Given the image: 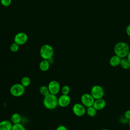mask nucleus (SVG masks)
Here are the masks:
<instances>
[{
  "label": "nucleus",
  "mask_w": 130,
  "mask_h": 130,
  "mask_svg": "<svg viewBox=\"0 0 130 130\" xmlns=\"http://www.w3.org/2000/svg\"><path fill=\"white\" fill-rule=\"evenodd\" d=\"M126 58L128 59V60L130 62V51H129V52H128V54H127V56H126Z\"/></svg>",
  "instance_id": "nucleus-28"
},
{
  "label": "nucleus",
  "mask_w": 130,
  "mask_h": 130,
  "mask_svg": "<svg viewBox=\"0 0 130 130\" xmlns=\"http://www.w3.org/2000/svg\"><path fill=\"white\" fill-rule=\"evenodd\" d=\"M121 58L116 55L112 56L109 60V63L112 67H116L120 65Z\"/></svg>",
  "instance_id": "nucleus-13"
},
{
  "label": "nucleus",
  "mask_w": 130,
  "mask_h": 130,
  "mask_svg": "<svg viewBox=\"0 0 130 130\" xmlns=\"http://www.w3.org/2000/svg\"><path fill=\"white\" fill-rule=\"evenodd\" d=\"M39 91H40V93L43 96H44V97L47 95L49 93H50L48 86H45V85L41 86L39 88Z\"/></svg>",
  "instance_id": "nucleus-19"
},
{
  "label": "nucleus",
  "mask_w": 130,
  "mask_h": 130,
  "mask_svg": "<svg viewBox=\"0 0 130 130\" xmlns=\"http://www.w3.org/2000/svg\"><path fill=\"white\" fill-rule=\"evenodd\" d=\"M98 110H96L93 106H90L87 107L86 109V113L87 114L91 117H94L97 114Z\"/></svg>",
  "instance_id": "nucleus-17"
},
{
  "label": "nucleus",
  "mask_w": 130,
  "mask_h": 130,
  "mask_svg": "<svg viewBox=\"0 0 130 130\" xmlns=\"http://www.w3.org/2000/svg\"><path fill=\"white\" fill-rule=\"evenodd\" d=\"M125 32L126 35L130 38V24H128L125 29Z\"/></svg>",
  "instance_id": "nucleus-26"
},
{
  "label": "nucleus",
  "mask_w": 130,
  "mask_h": 130,
  "mask_svg": "<svg viewBox=\"0 0 130 130\" xmlns=\"http://www.w3.org/2000/svg\"><path fill=\"white\" fill-rule=\"evenodd\" d=\"M13 124L8 120H3L0 122V130H11Z\"/></svg>",
  "instance_id": "nucleus-12"
},
{
  "label": "nucleus",
  "mask_w": 130,
  "mask_h": 130,
  "mask_svg": "<svg viewBox=\"0 0 130 130\" xmlns=\"http://www.w3.org/2000/svg\"><path fill=\"white\" fill-rule=\"evenodd\" d=\"M40 54L43 59H48L50 57L53 56L54 49L51 46L48 44H45L41 47Z\"/></svg>",
  "instance_id": "nucleus-3"
},
{
  "label": "nucleus",
  "mask_w": 130,
  "mask_h": 130,
  "mask_svg": "<svg viewBox=\"0 0 130 130\" xmlns=\"http://www.w3.org/2000/svg\"><path fill=\"white\" fill-rule=\"evenodd\" d=\"M90 93L94 100H97L103 98L105 92L103 88L101 86L99 85H95L91 87Z\"/></svg>",
  "instance_id": "nucleus-5"
},
{
  "label": "nucleus",
  "mask_w": 130,
  "mask_h": 130,
  "mask_svg": "<svg viewBox=\"0 0 130 130\" xmlns=\"http://www.w3.org/2000/svg\"><path fill=\"white\" fill-rule=\"evenodd\" d=\"M71 98L69 95L62 94L58 98V105L60 107H66L71 103Z\"/></svg>",
  "instance_id": "nucleus-10"
},
{
  "label": "nucleus",
  "mask_w": 130,
  "mask_h": 130,
  "mask_svg": "<svg viewBox=\"0 0 130 130\" xmlns=\"http://www.w3.org/2000/svg\"><path fill=\"white\" fill-rule=\"evenodd\" d=\"M55 130H68V128L64 125H60L57 127Z\"/></svg>",
  "instance_id": "nucleus-25"
},
{
  "label": "nucleus",
  "mask_w": 130,
  "mask_h": 130,
  "mask_svg": "<svg viewBox=\"0 0 130 130\" xmlns=\"http://www.w3.org/2000/svg\"><path fill=\"white\" fill-rule=\"evenodd\" d=\"M25 88L21 83L13 84L10 89V93L15 97H19L24 93Z\"/></svg>",
  "instance_id": "nucleus-4"
},
{
  "label": "nucleus",
  "mask_w": 130,
  "mask_h": 130,
  "mask_svg": "<svg viewBox=\"0 0 130 130\" xmlns=\"http://www.w3.org/2000/svg\"><path fill=\"white\" fill-rule=\"evenodd\" d=\"M43 103L44 106L48 110H53L56 108L58 105V98L56 95L49 93L44 96Z\"/></svg>",
  "instance_id": "nucleus-2"
},
{
  "label": "nucleus",
  "mask_w": 130,
  "mask_h": 130,
  "mask_svg": "<svg viewBox=\"0 0 130 130\" xmlns=\"http://www.w3.org/2000/svg\"><path fill=\"white\" fill-rule=\"evenodd\" d=\"M19 48V45L16 43L15 42H14L12 43L10 47V50L13 52H16L18 51Z\"/></svg>",
  "instance_id": "nucleus-22"
},
{
  "label": "nucleus",
  "mask_w": 130,
  "mask_h": 130,
  "mask_svg": "<svg viewBox=\"0 0 130 130\" xmlns=\"http://www.w3.org/2000/svg\"><path fill=\"white\" fill-rule=\"evenodd\" d=\"M48 60V61L49 62V63L50 64H52L54 63V59L53 57H50L49 58H48V59H47Z\"/></svg>",
  "instance_id": "nucleus-27"
},
{
  "label": "nucleus",
  "mask_w": 130,
  "mask_h": 130,
  "mask_svg": "<svg viewBox=\"0 0 130 130\" xmlns=\"http://www.w3.org/2000/svg\"><path fill=\"white\" fill-rule=\"evenodd\" d=\"M101 130H109V129H107V128H103V129H102Z\"/></svg>",
  "instance_id": "nucleus-30"
},
{
  "label": "nucleus",
  "mask_w": 130,
  "mask_h": 130,
  "mask_svg": "<svg viewBox=\"0 0 130 130\" xmlns=\"http://www.w3.org/2000/svg\"><path fill=\"white\" fill-rule=\"evenodd\" d=\"M21 120V117L20 115L18 113H14L11 116V120L13 124L20 123Z\"/></svg>",
  "instance_id": "nucleus-16"
},
{
  "label": "nucleus",
  "mask_w": 130,
  "mask_h": 130,
  "mask_svg": "<svg viewBox=\"0 0 130 130\" xmlns=\"http://www.w3.org/2000/svg\"><path fill=\"white\" fill-rule=\"evenodd\" d=\"M124 117L127 120H130V110H127L124 112Z\"/></svg>",
  "instance_id": "nucleus-24"
},
{
  "label": "nucleus",
  "mask_w": 130,
  "mask_h": 130,
  "mask_svg": "<svg viewBox=\"0 0 130 130\" xmlns=\"http://www.w3.org/2000/svg\"><path fill=\"white\" fill-rule=\"evenodd\" d=\"M119 66H120L124 70H128L130 69V62L126 57L121 58Z\"/></svg>",
  "instance_id": "nucleus-15"
},
{
  "label": "nucleus",
  "mask_w": 130,
  "mask_h": 130,
  "mask_svg": "<svg viewBox=\"0 0 130 130\" xmlns=\"http://www.w3.org/2000/svg\"><path fill=\"white\" fill-rule=\"evenodd\" d=\"M106 106V102L103 98L95 100L93 104V107L98 111L103 110Z\"/></svg>",
  "instance_id": "nucleus-11"
},
{
  "label": "nucleus",
  "mask_w": 130,
  "mask_h": 130,
  "mask_svg": "<svg viewBox=\"0 0 130 130\" xmlns=\"http://www.w3.org/2000/svg\"><path fill=\"white\" fill-rule=\"evenodd\" d=\"M28 40L27 35L22 32L17 34L14 37V42L19 45H22L25 44Z\"/></svg>",
  "instance_id": "nucleus-9"
},
{
  "label": "nucleus",
  "mask_w": 130,
  "mask_h": 130,
  "mask_svg": "<svg viewBox=\"0 0 130 130\" xmlns=\"http://www.w3.org/2000/svg\"><path fill=\"white\" fill-rule=\"evenodd\" d=\"M128 126H129V129H130V120H128Z\"/></svg>",
  "instance_id": "nucleus-29"
},
{
  "label": "nucleus",
  "mask_w": 130,
  "mask_h": 130,
  "mask_svg": "<svg viewBox=\"0 0 130 130\" xmlns=\"http://www.w3.org/2000/svg\"><path fill=\"white\" fill-rule=\"evenodd\" d=\"M11 2L12 0H1V4L5 7L9 6L11 5Z\"/></svg>",
  "instance_id": "nucleus-23"
},
{
  "label": "nucleus",
  "mask_w": 130,
  "mask_h": 130,
  "mask_svg": "<svg viewBox=\"0 0 130 130\" xmlns=\"http://www.w3.org/2000/svg\"><path fill=\"white\" fill-rule=\"evenodd\" d=\"M61 91L62 94H66V95H69L70 92V87L69 86L66 85L63 86L61 88Z\"/></svg>",
  "instance_id": "nucleus-21"
},
{
  "label": "nucleus",
  "mask_w": 130,
  "mask_h": 130,
  "mask_svg": "<svg viewBox=\"0 0 130 130\" xmlns=\"http://www.w3.org/2000/svg\"><path fill=\"white\" fill-rule=\"evenodd\" d=\"M72 111L76 116L82 117L86 112V109L82 103H76L72 107Z\"/></svg>",
  "instance_id": "nucleus-7"
},
{
  "label": "nucleus",
  "mask_w": 130,
  "mask_h": 130,
  "mask_svg": "<svg viewBox=\"0 0 130 130\" xmlns=\"http://www.w3.org/2000/svg\"><path fill=\"white\" fill-rule=\"evenodd\" d=\"M130 51L129 46L124 42H119L117 43L114 47V52L115 55L119 57H126Z\"/></svg>",
  "instance_id": "nucleus-1"
},
{
  "label": "nucleus",
  "mask_w": 130,
  "mask_h": 130,
  "mask_svg": "<svg viewBox=\"0 0 130 130\" xmlns=\"http://www.w3.org/2000/svg\"><path fill=\"white\" fill-rule=\"evenodd\" d=\"M11 130H26L25 127L20 123L13 124Z\"/></svg>",
  "instance_id": "nucleus-20"
},
{
  "label": "nucleus",
  "mask_w": 130,
  "mask_h": 130,
  "mask_svg": "<svg viewBox=\"0 0 130 130\" xmlns=\"http://www.w3.org/2000/svg\"><path fill=\"white\" fill-rule=\"evenodd\" d=\"M50 64L47 59H43L39 63V68L43 72L47 71L50 68Z\"/></svg>",
  "instance_id": "nucleus-14"
},
{
  "label": "nucleus",
  "mask_w": 130,
  "mask_h": 130,
  "mask_svg": "<svg viewBox=\"0 0 130 130\" xmlns=\"http://www.w3.org/2000/svg\"><path fill=\"white\" fill-rule=\"evenodd\" d=\"M94 100L91 94L89 93H83L81 96V102L86 108L92 106Z\"/></svg>",
  "instance_id": "nucleus-6"
},
{
  "label": "nucleus",
  "mask_w": 130,
  "mask_h": 130,
  "mask_svg": "<svg viewBox=\"0 0 130 130\" xmlns=\"http://www.w3.org/2000/svg\"><path fill=\"white\" fill-rule=\"evenodd\" d=\"M30 79L29 78V77H27V76H24L23 77H22L21 79V81H20V83L25 87H28L30 84Z\"/></svg>",
  "instance_id": "nucleus-18"
},
{
  "label": "nucleus",
  "mask_w": 130,
  "mask_h": 130,
  "mask_svg": "<svg viewBox=\"0 0 130 130\" xmlns=\"http://www.w3.org/2000/svg\"><path fill=\"white\" fill-rule=\"evenodd\" d=\"M48 87L50 93L56 95L61 90V87L59 83L56 80H52L48 83Z\"/></svg>",
  "instance_id": "nucleus-8"
}]
</instances>
